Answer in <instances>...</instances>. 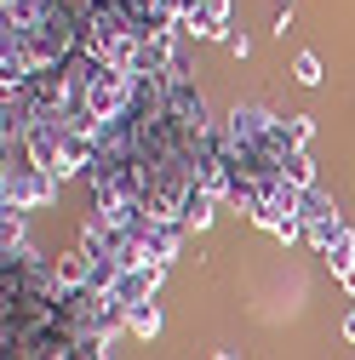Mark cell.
I'll use <instances>...</instances> for the list:
<instances>
[{
  "mask_svg": "<svg viewBox=\"0 0 355 360\" xmlns=\"http://www.w3.org/2000/svg\"><path fill=\"white\" fill-rule=\"evenodd\" d=\"M58 195V177L40 172L23 160V149H0V206H18V212H35Z\"/></svg>",
  "mask_w": 355,
  "mask_h": 360,
  "instance_id": "6da1fadb",
  "label": "cell"
},
{
  "mask_svg": "<svg viewBox=\"0 0 355 360\" xmlns=\"http://www.w3.org/2000/svg\"><path fill=\"white\" fill-rule=\"evenodd\" d=\"M166 120L178 126V131H184V138L189 143H201V138H212V120H206V98L195 92V86L189 80H172V98H166Z\"/></svg>",
  "mask_w": 355,
  "mask_h": 360,
  "instance_id": "7a4b0ae2",
  "label": "cell"
},
{
  "mask_svg": "<svg viewBox=\"0 0 355 360\" xmlns=\"http://www.w3.org/2000/svg\"><path fill=\"white\" fill-rule=\"evenodd\" d=\"M161 281H166V269L161 263H144V269H120V275H115V297L132 309V303H155V292H161Z\"/></svg>",
  "mask_w": 355,
  "mask_h": 360,
  "instance_id": "3957f363",
  "label": "cell"
},
{
  "mask_svg": "<svg viewBox=\"0 0 355 360\" xmlns=\"http://www.w3.org/2000/svg\"><path fill=\"white\" fill-rule=\"evenodd\" d=\"M52 275H58V292H86V286H98V252H86V246L63 252V257L52 263Z\"/></svg>",
  "mask_w": 355,
  "mask_h": 360,
  "instance_id": "277c9868",
  "label": "cell"
},
{
  "mask_svg": "<svg viewBox=\"0 0 355 360\" xmlns=\"http://www.w3.org/2000/svg\"><path fill=\"white\" fill-rule=\"evenodd\" d=\"M281 184L287 189H316V160H309V149H287V160H281Z\"/></svg>",
  "mask_w": 355,
  "mask_h": 360,
  "instance_id": "5b68a950",
  "label": "cell"
},
{
  "mask_svg": "<svg viewBox=\"0 0 355 360\" xmlns=\"http://www.w3.org/2000/svg\"><path fill=\"white\" fill-rule=\"evenodd\" d=\"M218 206H224V200H218V195H206L201 184H195V195L184 200V229H206V223H212V212Z\"/></svg>",
  "mask_w": 355,
  "mask_h": 360,
  "instance_id": "8992f818",
  "label": "cell"
},
{
  "mask_svg": "<svg viewBox=\"0 0 355 360\" xmlns=\"http://www.w3.org/2000/svg\"><path fill=\"white\" fill-rule=\"evenodd\" d=\"M321 257H327V269H332V275L344 281L349 269H355V229H344V235H338V240H332V246H327Z\"/></svg>",
  "mask_w": 355,
  "mask_h": 360,
  "instance_id": "52a82bcc",
  "label": "cell"
},
{
  "mask_svg": "<svg viewBox=\"0 0 355 360\" xmlns=\"http://www.w3.org/2000/svg\"><path fill=\"white\" fill-rule=\"evenodd\" d=\"M126 332H132V338H155V332H161V309H155V303H132V309H126Z\"/></svg>",
  "mask_w": 355,
  "mask_h": 360,
  "instance_id": "ba28073f",
  "label": "cell"
},
{
  "mask_svg": "<svg viewBox=\"0 0 355 360\" xmlns=\"http://www.w3.org/2000/svg\"><path fill=\"white\" fill-rule=\"evenodd\" d=\"M309 138H316V120H309V115H287V143L309 149Z\"/></svg>",
  "mask_w": 355,
  "mask_h": 360,
  "instance_id": "9c48e42d",
  "label": "cell"
},
{
  "mask_svg": "<svg viewBox=\"0 0 355 360\" xmlns=\"http://www.w3.org/2000/svg\"><path fill=\"white\" fill-rule=\"evenodd\" d=\"M292 80H298V86H316V80H321V63H316V52H298V58H292Z\"/></svg>",
  "mask_w": 355,
  "mask_h": 360,
  "instance_id": "30bf717a",
  "label": "cell"
},
{
  "mask_svg": "<svg viewBox=\"0 0 355 360\" xmlns=\"http://www.w3.org/2000/svg\"><path fill=\"white\" fill-rule=\"evenodd\" d=\"M344 338H349V343H355V314H344Z\"/></svg>",
  "mask_w": 355,
  "mask_h": 360,
  "instance_id": "8fae6325",
  "label": "cell"
},
{
  "mask_svg": "<svg viewBox=\"0 0 355 360\" xmlns=\"http://www.w3.org/2000/svg\"><path fill=\"white\" fill-rule=\"evenodd\" d=\"M344 292H349V297H355V269H349V275H344Z\"/></svg>",
  "mask_w": 355,
  "mask_h": 360,
  "instance_id": "7c38bea8",
  "label": "cell"
},
{
  "mask_svg": "<svg viewBox=\"0 0 355 360\" xmlns=\"http://www.w3.org/2000/svg\"><path fill=\"white\" fill-rule=\"evenodd\" d=\"M212 360H230V354H212Z\"/></svg>",
  "mask_w": 355,
  "mask_h": 360,
  "instance_id": "4fadbf2b",
  "label": "cell"
}]
</instances>
